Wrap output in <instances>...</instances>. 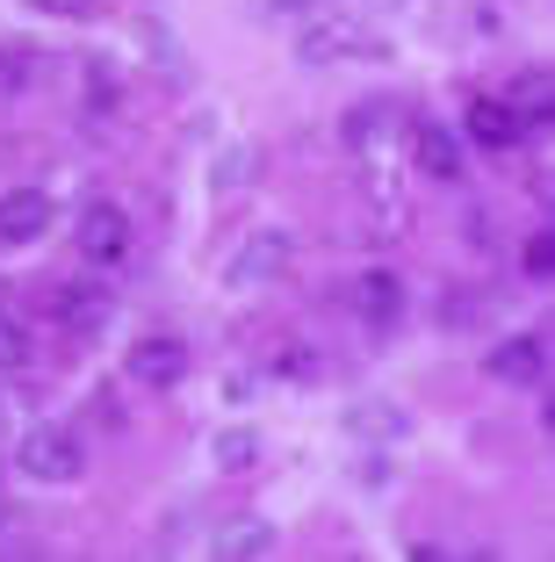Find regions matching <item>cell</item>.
Wrapping results in <instances>:
<instances>
[{"label": "cell", "instance_id": "8fae6325", "mask_svg": "<svg viewBox=\"0 0 555 562\" xmlns=\"http://www.w3.org/2000/svg\"><path fill=\"white\" fill-rule=\"evenodd\" d=\"M484 375H498V382H534L541 375V339H506V347H490Z\"/></svg>", "mask_w": 555, "mask_h": 562}, {"label": "cell", "instance_id": "7402d4cb", "mask_svg": "<svg viewBox=\"0 0 555 562\" xmlns=\"http://www.w3.org/2000/svg\"><path fill=\"white\" fill-rule=\"evenodd\" d=\"M267 8H275V15H318L325 0H267Z\"/></svg>", "mask_w": 555, "mask_h": 562}, {"label": "cell", "instance_id": "ffe728a7", "mask_svg": "<svg viewBox=\"0 0 555 562\" xmlns=\"http://www.w3.org/2000/svg\"><path fill=\"white\" fill-rule=\"evenodd\" d=\"M281 375H289V382H311L318 361H311V353H281Z\"/></svg>", "mask_w": 555, "mask_h": 562}, {"label": "cell", "instance_id": "ba28073f", "mask_svg": "<svg viewBox=\"0 0 555 562\" xmlns=\"http://www.w3.org/2000/svg\"><path fill=\"white\" fill-rule=\"evenodd\" d=\"M354 311L368 317V325H390V317L404 311V289H397L390 267H368V274L354 281Z\"/></svg>", "mask_w": 555, "mask_h": 562}, {"label": "cell", "instance_id": "6da1fadb", "mask_svg": "<svg viewBox=\"0 0 555 562\" xmlns=\"http://www.w3.org/2000/svg\"><path fill=\"white\" fill-rule=\"evenodd\" d=\"M15 462H22L30 483H80L87 476V447H80V432H66V426H30L22 447H15Z\"/></svg>", "mask_w": 555, "mask_h": 562}, {"label": "cell", "instance_id": "ac0fdd59", "mask_svg": "<svg viewBox=\"0 0 555 562\" xmlns=\"http://www.w3.org/2000/svg\"><path fill=\"white\" fill-rule=\"evenodd\" d=\"M512 109H526V116H548V109H555L548 80H541V72H520V80H512Z\"/></svg>", "mask_w": 555, "mask_h": 562}, {"label": "cell", "instance_id": "2e32d148", "mask_svg": "<svg viewBox=\"0 0 555 562\" xmlns=\"http://www.w3.org/2000/svg\"><path fill=\"white\" fill-rule=\"evenodd\" d=\"M15 368H30V325L0 317V375H15Z\"/></svg>", "mask_w": 555, "mask_h": 562}, {"label": "cell", "instance_id": "5bb4252c", "mask_svg": "<svg viewBox=\"0 0 555 562\" xmlns=\"http://www.w3.org/2000/svg\"><path fill=\"white\" fill-rule=\"evenodd\" d=\"M253 173H260V151H253V145H231L224 159H217V195H238Z\"/></svg>", "mask_w": 555, "mask_h": 562}, {"label": "cell", "instance_id": "9c48e42d", "mask_svg": "<svg viewBox=\"0 0 555 562\" xmlns=\"http://www.w3.org/2000/svg\"><path fill=\"white\" fill-rule=\"evenodd\" d=\"M51 311H58L66 331H101L109 325V296H95V289H80V281H66V289L51 296Z\"/></svg>", "mask_w": 555, "mask_h": 562}, {"label": "cell", "instance_id": "5b68a950", "mask_svg": "<svg viewBox=\"0 0 555 562\" xmlns=\"http://www.w3.org/2000/svg\"><path fill=\"white\" fill-rule=\"evenodd\" d=\"M281 260H289V232H253L238 246V260H231V289H260V281H275Z\"/></svg>", "mask_w": 555, "mask_h": 562}, {"label": "cell", "instance_id": "9a60e30c", "mask_svg": "<svg viewBox=\"0 0 555 562\" xmlns=\"http://www.w3.org/2000/svg\"><path fill=\"white\" fill-rule=\"evenodd\" d=\"M217 462H224V469H253V462H260V432H245V426L217 432Z\"/></svg>", "mask_w": 555, "mask_h": 562}, {"label": "cell", "instance_id": "8992f818", "mask_svg": "<svg viewBox=\"0 0 555 562\" xmlns=\"http://www.w3.org/2000/svg\"><path fill=\"white\" fill-rule=\"evenodd\" d=\"M462 123H469V145H484V151H512V145H520V109H512V101L476 94Z\"/></svg>", "mask_w": 555, "mask_h": 562}, {"label": "cell", "instance_id": "4fadbf2b", "mask_svg": "<svg viewBox=\"0 0 555 562\" xmlns=\"http://www.w3.org/2000/svg\"><path fill=\"white\" fill-rule=\"evenodd\" d=\"M354 50H368V36H354L346 22H325L303 36V58H354Z\"/></svg>", "mask_w": 555, "mask_h": 562}, {"label": "cell", "instance_id": "d6986e66", "mask_svg": "<svg viewBox=\"0 0 555 562\" xmlns=\"http://www.w3.org/2000/svg\"><path fill=\"white\" fill-rule=\"evenodd\" d=\"M520 267H526L534 281H548V274H555V238L534 232V238H526V260H520Z\"/></svg>", "mask_w": 555, "mask_h": 562}, {"label": "cell", "instance_id": "30bf717a", "mask_svg": "<svg viewBox=\"0 0 555 562\" xmlns=\"http://www.w3.org/2000/svg\"><path fill=\"white\" fill-rule=\"evenodd\" d=\"M390 123H397L390 101H354V109H346V123H340V137L354 151H368V145H382V137H390Z\"/></svg>", "mask_w": 555, "mask_h": 562}, {"label": "cell", "instance_id": "277c9868", "mask_svg": "<svg viewBox=\"0 0 555 562\" xmlns=\"http://www.w3.org/2000/svg\"><path fill=\"white\" fill-rule=\"evenodd\" d=\"M131 375L145 382V390H174V382L188 375V347H180L174 331H152V339L131 347Z\"/></svg>", "mask_w": 555, "mask_h": 562}, {"label": "cell", "instance_id": "52a82bcc", "mask_svg": "<svg viewBox=\"0 0 555 562\" xmlns=\"http://www.w3.org/2000/svg\"><path fill=\"white\" fill-rule=\"evenodd\" d=\"M411 159H419L425 181H441V188H447V181H462V145L441 131V123H425V131L411 137Z\"/></svg>", "mask_w": 555, "mask_h": 562}, {"label": "cell", "instance_id": "e0dca14e", "mask_svg": "<svg viewBox=\"0 0 555 562\" xmlns=\"http://www.w3.org/2000/svg\"><path fill=\"white\" fill-rule=\"evenodd\" d=\"M30 80H36V58H30V50H0V101H15Z\"/></svg>", "mask_w": 555, "mask_h": 562}, {"label": "cell", "instance_id": "7c38bea8", "mask_svg": "<svg viewBox=\"0 0 555 562\" xmlns=\"http://www.w3.org/2000/svg\"><path fill=\"white\" fill-rule=\"evenodd\" d=\"M275 548V527L267 519H231L224 533H217V555L224 562H253V555H267Z\"/></svg>", "mask_w": 555, "mask_h": 562}, {"label": "cell", "instance_id": "7a4b0ae2", "mask_svg": "<svg viewBox=\"0 0 555 562\" xmlns=\"http://www.w3.org/2000/svg\"><path fill=\"white\" fill-rule=\"evenodd\" d=\"M80 260L87 267H123L131 260V216L115 210V202H95L80 216Z\"/></svg>", "mask_w": 555, "mask_h": 562}, {"label": "cell", "instance_id": "44dd1931", "mask_svg": "<svg viewBox=\"0 0 555 562\" xmlns=\"http://www.w3.org/2000/svg\"><path fill=\"white\" fill-rule=\"evenodd\" d=\"M36 8H51V15H95V8H101V0H36Z\"/></svg>", "mask_w": 555, "mask_h": 562}, {"label": "cell", "instance_id": "3957f363", "mask_svg": "<svg viewBox=\"0 0 555 562\" xmlns=\"http://www.w3.org/2000/svg\"><path fill=\"white\" fill-rule=\"evenodd\" d=\"M51 195L44 188H8L0 195V246H36V238L51 232Z\"/></svg>", "mask_w": 555, "mask_h": 562}]
</instances>
